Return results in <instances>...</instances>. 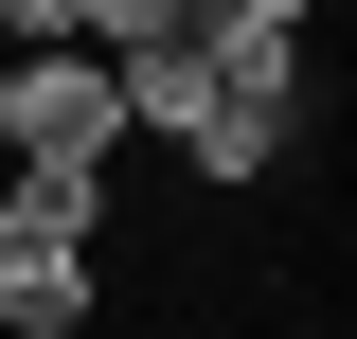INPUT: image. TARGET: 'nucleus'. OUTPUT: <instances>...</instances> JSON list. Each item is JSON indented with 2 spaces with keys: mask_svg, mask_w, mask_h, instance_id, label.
Instances as JSON below:
<instances>
[{
  "mask_svg": "<svg viewBox=\"0 0 357 339\" xmlns=\"http://www.w3.org/2000/svg\"><path fill=\"white\" fill-rule=\"evenodd\" d=\"M178 36H215V54L232 36H321V0H178Z\"/></svg>",
  "mask_w": 357,
  "mask_h": 339,
  "instance_id": "nucleus-3",
  "label": "nucleus"
},
{
  "mask_svg": "<svg viewBox=\"0 0 357 339\" xmlns=\"http://www.w3.org/2000/svg\"><path fill=\"white\" fill-rule=\"evenodd\" d=\"M0 54H72V0H0Z\"/></svg>",
  "mask_w": 357,
  "mask_h": 339,
  "instance_id": "nucleus-4",
  "label": "nucleus"
},
{
  "mask_svg": "<svg viewBox=\"0 0 357 339\" xmlns=\"http://www.w3.org/2000/svg\"><path fill=\"white\" fill-rule=\"evenodd\" d=\"M107 322V250H0V339H89Z\"/></svg>",
  "mask_w": 357,
  "mask_h": 339,
  "instance_id": "nucleus-2",
  "label": "nucleus"
},
{
  "mask_svg": "<svg viewBox=\"0 0 357 339\" xmlns=\"http://www.w3.org/2000/svg\"><path fill=\"white\" fill-rule=\"evenodd\" d=\"M0 161H126L107 54H0Z\"/></svg>",
  "mask_w": 357,
  "mask_h": 339,
  "instance_id": "nucleus-1",
  "label": "nucleus"
}]
</instances>
